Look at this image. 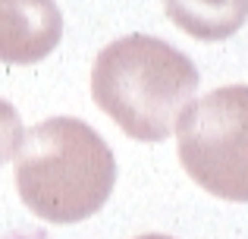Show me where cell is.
Here are the masks:
<instances>
[{
	"label": "cell",
	"mask_w": 248,
	"mask_h": 239,
	"mask_svg": "<svg viewBox=\"0 0 248 239\" xmlns=\"http://www.w3.org/2000/svg\"><path fill=\"white\" fill-rule=\"evenodd\" d=\"M25 129H22V117L16 113V107L10 101L0 98V167L16 154L19 142H22Z\"/></svg>",
	"instance_id": "6"
},
{
	"label": "cell",
	"mask_w": 248,
	"mask_h": 239,
	"mask_svg": "<svg viewBox=\"0 0 248 239\" xmlns=\"http://www.w3.org/2000/svg\"><path fill=\"white\" fill-rule=\"evenodd\" d=\"M186 173L226 202H248V85H226L188 104L176 120Z\"/></svg>",
	"instance_id": "3"
},
{
	"label": "cell",
	"mask_w": 248,
	"mask_h": 239,
	"mask_svg": "<svg viewBox=\"0 0 248 239\" xmlns=\"http://www.w3.org/2000/svg\"><path fill=\"white\" fill-rule=\"evenodd\" d=\"M195 88V63L151 35L110 41L91 66L94 104L135 142H164Z\"/></svg>",
	"instance_id": "2"
},
{
	"label": "cell",
	"mask_w": 248,
	"mask_h": 239,
	"mask_svg": "<svg viewBox=\"0 0 248 239\" xmlns=\"http://www.w3.org/2000/svg\"><path fill=\"white\" fill-rule=\"evenodd\" d=\"M164 6L170 22L198 41H223L248 19V0H167Z\"/></svg>",
	"instance_id": "5"
},
{
	"label": "cell",
	"mask_w": 248,
	"mask_h": 239,
	"mask_svg": "<svg viewBox=\"0 0 248 239\" xmlns=\"http://www.w3.org/2000/svg\"><path fill=\"white\" fill-rule=\"evenodd\" d=\"M116 183L110 145L76 117L31 126L16 148V189L25 208L50 223H79L107 205Z\"/></svg>",
	"instance_id": "1"
},
{
	"label": "cell",
	"mask_w": 248,
	"mask_h": 239,
	"mask_svg": "<svg viewBox=\"0 0 248 239\" xmlns=\"http://www.w3.org/2000/svg\"><path fill=\"white\" fill-rule=\"evenodd\" d=\"M139 239H173V236H160V233H148V236H139Z\"/></svg>",
	"instance_id": "7"
},
{
	"label": "cell",
	"mask_w": 248,
	"mask_h": 239,
	"mask_svg": "<svg viewBox=\"0 0 248 239\" xmlns=\"http://www.w3.org/2000/svg\"><path fill=\"white\" fill-rule=\"evenodd\" d=\"M63 16L54 0H0V63L29 66L60 44Z\"/></svg>",
	"instance_id": "4"
}]
</instances>
